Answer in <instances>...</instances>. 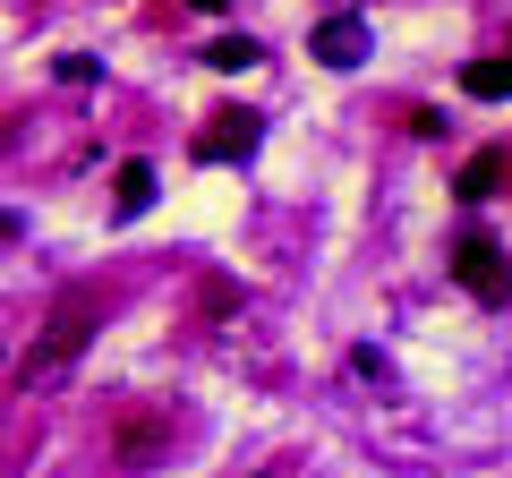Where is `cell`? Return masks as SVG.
Masks as SVG:
<instances>
[{"label":"cell","mask_w":512,"mask_h":478,"mask_svg":"<svg viewBox=\"0 0 512 478\" xmlns=\"http://www.w3.org/2000/svg\"><path fill=\"white\" fill-rule=\"evenodd\" d=\"M94 325H103V291H60V308H52V325L35 333V350H26V368H18V385L35 393V385H60V376L77 368V350L94 342Z\"/></svg>","instance_id":"1"},{"label":"cell","mask_w":512,"mask_h":478,"mask_svg":"<svg viewBox=\"0 0 512 478\" xmlns=\"http://www.w3.org/2000/svg\"><path fill=\"white\" fill-rule=\"evenodd\" d=\"M453 282H461L470 299H487V308H495V299H512V257L495 248V239L470 231V239L453 248Z\"/></svg>","instance_id":"2"},{"label":"cell","mask_w":512,"mask_h":478,"mask_svg":"<svg viewBox=\"0 0 512 478\" xmlns=\"http://www.w3.org/2000/svg\"><path fill=\"white\" fill-rule=\"evenodd\" d=\"M256 111H214V120H205L197 129V163H248L256 154Z\"/></svg>","instance_id":"3"},{"label":"cell","mask_w":512,"mask_h":478,"mask_svg":"<svg viewBox=\"0 0 512 478\" xmlns=\"http://www.w3.org/2000/svg\"><path fill=\"white\" fill-rule=\"evenodd\" d=\"M308 52L325 60V69H359V60H367V26H359V18H325V26L308 35Z\"/></svg>","instance_id":"4"},{"label":"cell","mask_w":512,"mask_h":478,"mask_svg":"<svg viewBox=\"0 0 512 478\" xmlns=\"http://www.w3.org/2000/svg\"><path fill=\"white\" fill-rule=\"evenodd\" d=\"M154 188H163V180H154V163H120V171H111V205H120V222H137V214H146V205H154Z\"/></svg>","instance_id":"5"},{"label":"cell","mask_w":512,"mask_h":478,"mask_svg":"<svg viewBox=\"0 0 512 478\" xmlns=\"http://www.w3.org/2000/svg\"><path fill=\"white\" fill-rule=\"evenodd\" d=\"M461 94H478V103H504V94H512V52H504V60H470V69H461Z\"/></svg>","instance_id":"6"},{"label":"cell","mask_w":512,"mask_h":478,"mask_svg":"<svg viewBox=\"0 0 512 478\" xmlns=\"http://www.w3.org/2000/svg\"><path fill=\"white\" fill-rule=\"evenodd\" d=\"M504 171H512V154H470V163H461V197H495Z\"/></svg>","instance_id":"7"},{"label":"cell","mask_w":512,"mask_h":478,"mask_svg":"<svg viewBox=\"0 0 512 478\" xmlns=\"http://www.w3.org/2000/svg\"><path fill=\"white\" fill-rule=\"evenodd\" d=\"M205 60H214L222 77H239V69H256V60H265V52H256L248 35H222V43H214V52H205Z\"/></svg>","instance_id":"8"},{"label":"cell","mask_w":512,"mask_h":478,"mask_svg":"<svg viewBox=\"0 0 512 478\" xmlns=\"http://www.w3.org/2000/svg\"><path fill=\"white\" fill-rule=\"evenodd\" d=\"M120 453H128V470H146V461H154V419H128L120 427Z\"/></svg>","instance_id":"9"},{"label":"cell","mask_w":512,"mask_h":478,"mask_svg":"<svg viewBox=\"0 0 512 478\" xmlns=\"http://www.w3.org/2000/svg\"><path fill=\"white\" fill-rule=\"evenodd\" d=\"M197 9H231V0H197Z\"/></svg>","instance_id":"10"}]
</instances>
